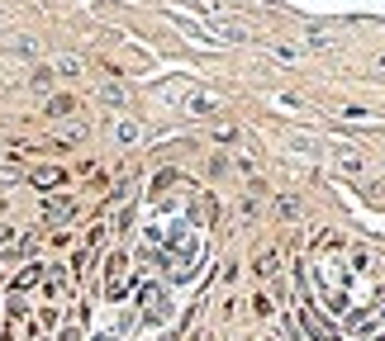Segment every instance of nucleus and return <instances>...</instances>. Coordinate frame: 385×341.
<instances>
[{
    "instance_id": "19",
    "label": "nucleus",
    "mask_w": 385,
    "mask_h": 341,
    "mask_svg": "<svg viewBox=\"0 0 385 341\" xmlns=\"http://www.w3.org/2000/svg\"><path fill=\"white\" fill-rule=\"evenodd\" d=\"M138 138V124H119V142H133Z\"/></svg>"
},
{
    "instance_id": "7",
    "label": "nucleus",
    "mask_w": 385,
    "mask_h": 341,
    "mask_svg": "<svg viewBox=\"0 0 385 341\" xmlns=\"http://www.w3.org/2000/svg\"><path fill=\"white\" fill-rule=\"evenodd\" d=\"M81 138H86V124L77 119V124H67L62 133H57V147H72V142H81Z\"/></svg>"
},
{
    "instance_id": "17",
    "label": "nucleus",
    "mask_w": 385,
    "mask_h": 341,
    "mask_svg": "<svg viewBox=\"0 0 385 341\" xmlns=\"http://www.w3.org/2000/svg\"><path fill=\"white\" fill-rule=\"evenodd\" d=\"M33 279H38V265H29V270H24V275H19V279H15V284H19V289H29Z\"/></svg>"
},
{
    "instance_id": "22",
    "label": "nucleus",
    "mask_w": 385,
    "mask_h": 341,
    "mask_svg": "<svg viewBox=\"0 0 385 341\" xmlns=\"http://www.w3.org/2000/svg\"><path fill=\"white\" fill-rule=\"evenodd\" d=\"M267 341H276V337H267Z\"/></svg>"
},
{
    "instance_id": "23",
    "label": "nucleus",
    "mask_w": 385,
    "mask_h": 341,
    "mask_svg": "<svg viewBox=\"0 0 385 341\" xmlns=\"http://www.w3.org/2000/svg\"><path fill=\"white\" fill-rule=\"evenodd\" d=\"M0 19H5V15H0Z\"/></svg>"
},
{
    "instance_id": "16",
    "label": "nucleus",
    "mask_w": 385,
    "mask_h": 341,
    "mask_svg": "<svg viewBox=\"0 0 385 341\" xmlns=\"http://www.w3.org/2000/svg\"><path fill=\"white\" fill-rule=\"evenodd\" d=\"M252 313H257V318H267V313H272V299L257 294V299H252Z\"/></svg>"
},
{
    "instance_id": "2",
    "label": "nucleus",
    "mask_w": 385,
    "mask_h": 341,
    "mask_svg": "<svg viewBox=\"0 0 385 341\" xmlns=\"http://www.w3.org/2000/svg\"><path fill=\"white\" fill-rule=\"evenodd\" d=\"M286 147H290V152H300V156H314V152H319V138H314V133H290Z\"/></svg>"
},
{
    "instance_id": "4",
    "label": "nucleus",
    "mask_w": 385,
    "mask_h": 341,
    "mask_svg": "<svg viewBox=\"0 0 385 341\" xmlns=\"http://www.w3.org/2000/svg\"><path fill=\"white\" fill-rule=\"evenodd\" d=\"M72 109H77V100H72V95H52V100H48V119H67Z\"/></svg>"
},
{
    "instance_id": "14",
    "label": "nucleus",
    "mask_w": 385,
    "mask_h": 341,
    "mask_svg": "<svg viewBox=\"0 0 385 341\" xmlns=\"http://www.w3.org/2000/svg\"><path fill=\"white\" fill-rule=\"evenodd\" d=\"M15 180H24V170L19 166H0V185H15Z\"/></svg>"
},
{
    "instance_id": "5",
    "label": "nucleus",
    "mask_w": 385,
    "mask_h": 341,
    "mask_svg": "<svg viewBox=\"0 0 385 341\" xmlns=\"http://www.w3.org/2000/svg\"><path fill=\"white\" fill-rule=\"evenodd\" d=\"M29 180H33V185H38V190H52V185H57V180H62V170H57V166H43V170H33Z\"/></svg>"
},
{
    "instance_id": "18",
    "label": "nucleus",
    "mask_w": 385,
    "mask_h": 341,
    "mask_svg": "<svg viewBox=\"0 0 385 341\" xmlns=\"http://www.w3.org/2000/svg\"><path fill=\"white\" fill-rule=\"evenodd\" d=\"M276 209H281V214H286V218H295V214H300V200H281V204H276Z\"/></svg>"
},
{
    "instance_id": "20",
    "label": "nucleus",
    "mask_w": 385,
    "mask_h": 341,
    "mask_svg": "<svg viewBox=\"0 0 385 341\" xmlns=\"http://www.w3.org/2000/svg\"><path fill=\"white\" fill-rule=\"evenodd\" d=\"M347 327H352V332H371V318H367V313H357V318H352Z\"/></svg>"
},
{
    "instance_id": "3",
    "label": "nucleus",
    "mask_w": 385,
    "mask_h": 341,
    "mask_svg": "<svg viewBox=\"0 0 385 341\" xmlns=\"http://www.w3.org/2000/svg\"><path fill=\"white\" fill-rule=\"evenodd\" d=\"M143 304H147V323H157V318H167V294H162V289H147L143 294Z\"/></svg>"
},
{
    "instance_id": "15",
    "label": "nucleus",
    "mask_w": 385,
    "mask_h": 341,
    "mask_svg": "<svg viewBox=\"0 0 385 341\" xmlns=\"http://www.w3.org/2000/svg\"><path fill=\"white\" fill-rule=\"evenodd\" d=\"M333 43V33H323V29H309V47H328Z\"/></svg>"
},
{
    "instance_id": "13",
    "label": "nucleus",
    "mask_w": 385,
    "mask_h": 341,
    "mask_svg": "<svg viewBox=\"0 0 385 341\" xmlns=\"http://www.w3.org/2000/svg\"><path fill=\"white\" fill-rule=\"evenodd\" d=\"M191 114H214V100H209V95H195V100H191Z\"/></svg>"
},
{
    "instance_id": "11",
    "label": "nucleus",
    "mask_w": 385,
    "mask_h": 341,
    "mask_svg": "<svg viewBox=\"0 0 385 341\" xmlns=\"http://www.w3.org/2000/svg\"><path fill=\"white\" fill-rule=\"evenodd\" d=\"M100 100L105 105H124V86H100Z\"/></svg>"
},
{
    "instance_id": "8",
    "label": "nucleus",
    "mask_w": 385,
    "mask_h": 341,
    "mask_svg": "<svg viewBox=\"0 0 385 341\" xmlns=\"http://www.w3.org/2000/svg\"><path fill=\"white\" fill-rule=\"evenodd\" d=\"M52 76H81V57H57V62H52Z\"/></svg>"
},
{
    "instance_id": "1",
    "label": "nucleus",
    "mask_w": 385,
    "mask_h": 341,
    "mask_svg": "<svg viewBox=\"0 0 385 341\" xmlns=\"http://www.w3.org/2000/svg\"><path fill=\"white\" fill-rule=\"evenodd\" d=\"M333 170H337V175H347V180H367L371 156L362 152V147H347V142H337V147H333Z\"/></svg>"
},
{
    "instance_id": "10",
    "label": "nucleus",
    "mask_w": 385,
    "mask_h": 341,
    "mask_svg": "<svg viewBox=\"0 0 385 341\" xmlns=\"http://www.w3.org/2000/svg\"><path fill=\"white\" fill-rule=\"evenodd\" d=\"M29 86L33 91H52V67H38V71L29 76Z\"/></svg>"
},
{
    "instance_id": "6",
    "label": "nucleus",
    "mask_w": 385,
    "mask_h": 341,
    "mask_svg": "<svg viewBox=\"0 0 385 341\" xmlns=\"http://www.w3.org/2000/svg\"><path fill=\"white\" fill-rule=\"evenodd\" d=\"M257 275H262V279H276V275H281V256H276V251H267V256L257 261Z\"/></svg>"
},
{
    "instance_id": "12",
    "label": "nucleus",
    "mask_w": 385,
    "mask_h": 341,
    "mask_svg": "<svg viewBox=\"0 0 385 341\" xmlns=\"http://www.w3.org/2000/svg\"><path fill=\"white\" fill-rule=\"evenodd\" d=\"M10 251H19V242H15L10 228H0V256H10Z\"/></svg>"
},
{
    "instance_id": "21",
    "label": "nucleus",
    "mask_w": 385,
    "mask_h": 341,
    "mask_svg": "<svg viewBox=\"0 0 385 341\" xmlns=\"http://www.w3.org/2000/svg\"><path fill=\"white\" fill-rule=\"evenodd\" d=\"M77 337H81L77 327H67V332H62V337H57V341H77Z\"/></svg>"
},
{
    "instance_id": "9",
    "label": "nucleus",
    "mask_w": 385,
    "mask_h": 341,
    "mask_svg": "<svg viewBox=\"0 0 385 341\" xmlns=\"http://www.w3.org/2000/svg\"><path fill=\"white\" fill-rule=\"evenodd\" d=\"M72 209H77L72 200H48V204H43V214H48V218H72Z\"/></svg>"
}]
</instances>
